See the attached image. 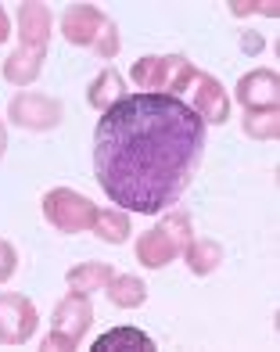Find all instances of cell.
Masks as SVG:
<instances>
[{"mask_svg": "<svg viewBox=\"0 0 280 352\" xmlns=\"http://www.w3.org/2000/svg\"><path fill=\"white\" fill-rule=\"evenodd\" d=\"M205 151V122L169 94H126L101 116L93 133L97 184L126 212L176 205Z\"/></svg>", "mask_w": 280, "mask_h": 352, "instance_id": "cell-1", "label": "cell"}, {"mask_svg": "<svg viewBox=\"0 0 280 352\" xmlns=\"http://www.w3.org/2000/svg\"><path fill=\"white\" fill-rule=\"evenodd\" d=\"M47 40H51V8L22 4L19 8V51L4 61V79L14 87H29L43 69Z\"/></svg>", "mask_w": 280, "mask_h": 352, "instance_id": "cell-2", "label": "cell"}, {"mask_svg": "<svg viewBox=\"0 0 280 352\" xmlns=\"http://www.w3.org/2000/svg\"><path fill=\"white\" fill-rule=\"evenodd\" d=\"M61 33L75 47H93L104 61L119 54V25L101 8H90V4L65 8V14H61Z\"/></svg>", "mask_w": 280, "mask_h": 352, "instance_id": "cell-3", "label": "cell"}, {"mask_svg": "<svg viewBox=\"0 0 280 352\" xmlns=\"http://www.w3.org/2000/svg\"><path fill=\"white\" fill-rule=\"evenodd\" d=\"M194 76H198V69L180 54L140 58L130 69V79L140 87V94H169V98H180V94L191 87Z\"/></svg>", "mask_w": 280, "mask_h": 352, "instance_id": "cell-4", "label": "cell"}, {"mask_svg": "<svg viewBox=\"0 0 280 352\" xmlns=\"http://www.w3.org/2000/svg\"><path fill=\"white\" fill-rule=\"evenodd\" d=\"M187 245H191V216L173 212L137 241V259L148 270H162L165 263H173L176 255H183Z\"/></svg>", "mask_w": 280, "mask_h": 352, "instance_id": "cell-5", "label": "cell"}, {"mask_svg": "<svg viewBox=\"0 0 280 352\" xmlns=\"http://www.w3.org/2000/svg\"><path fill=\"white\" fill-rule=\"evenodd\" d=\"M43 219L51 223L58 234H80L90 230L97 219V205L90 198H83L72 187H54L43 195Z\"/></svg>", "mask_w": 280, "mask_h": 352, "instance_id": "cell-6", "label": "cell"}, {"mask_svg": "<svg viewBox=\"0 0 280 352\" xmlns=\"http://www.w3.org/2000/svg\"><path fill=\"white\" fill-rule=\"evenodd\" d=\"M93 324V306H90V295H69L58 302L54 309V320H51V334L43 338V349L51 352H65V349H75L80 338L86 334V327Z\"/></svg>", "mask_w": 280, "mask_h": 352, "instance_id": "cell-7", "label": "cell"}, {"mask_svg": "<svg viewBox=\"0 0 280 352\" xmlns=\"http://www.w3.org/2000/svg\"><path fill=\"white\" fill-rule=\"evenodd\" d=\"M8 119L22 130H54L61 122V104L54 98H43V94H14L8 104Z\"/></svg>", "mask_w": 280, "mask_h": 352, "instance_id": "cell-8", "label": "cell"}, {"mask_svg": "<svg viewBox=\"0 0 280 352\" xmlns=\"http://www.w3.org/2000/svg\"><path fill=\"white\" fill-rule=\"evenodd\" d=\"M36 306L22 295H0V345H25L36 331Z\"/></svg>", "mask_w": 280, "mask_h": 352, "instance_id": "cell-9", "label": "cell"}, {"mask_svg": "<svg viewBox=\"0 0 280 352\" xmlns=\"http://www.w3.org/2000/svg\"><path fill=\"white\" fill-rule=\"evenodd\" d=\"M191 108L198 111V119L201 122H212V126H220V122H226L230 119V98H226V90L215 83V79L209 76V72H198L194 79H191Z\"/></svg>", "mask_w": 280, "mask_h": 352, "instance_id": "cell-10", "label": "cell"}, {"mask_svg": "<svg viewBox=\"0 0 280 352\" xmlns=\"http://www.w3.org/2000/svg\"><path fill=\"white\" fill-rule=\"evenodd\" d=\"M280 98V83H277V72L273 69H255L237 79V101L244 111H266L277 108Z\"/></svg>", "mask_w": 280, "mask_h": 352, "instance_id": "cell-11", "label": "cell"}, {"mask_svg": "<svg viewBox=\"0 0 280 352\" xmlns=\"http://www.w3.org/2000/svg\"><path fill=\"white\" fill-rule=\"evenodd\" d=\"M151 349L154 342L137 327H112L90 345V352H151Z\"/></svg>", "mask_w": 280, "mask_h": 352, "instance_id": "cell-12", "label": "cell"}, {"mask_svg": "<svg viewBox=\"0 0 280 352\" xmlns=\"http://www.w3.org/2000/svg\"><path fill=\"white\" fill-rule=\"evenodd\" d=\"M112 277L115 274H112V266H108V263H83V266H72L69 270L65 284H69V292H75V295H90V292L108 287V280H112Z\"/></svg>", "mask_w": 280, "mask_h": 352, "instance_id": "cell-13", "label": "cell"}, {"mask_svg": "<svg viewBox=\"0 0 280 352\" xmlns=\"http://www.w3.org/2000/svg\"><path fill=\"white\" fill-rule=\"evenodd\" d=\"M108 298H112V306H119V309H137L148 302V287L133 274H119V277L108 280Z\"/></svg>", "mask_w": 280, "mask_h": 352, "instance_id": "cell-14", "label": "cell"}, {"mask_svg": "<svg viewBox=\"0 0 280 352\" xmlns=\"http://www.w3.org/2000/svg\"><path fill=\"white\" fill-rule=\"evenodd\" d=\"M86 98H90V104L97 108V111H108L115 101L126 98V83H122V76H119L115 69H104V72L90 83V94H86Z\"/></svg>", "mask_w": 280, "mask_h": 352, "instance_id": "cell-15", "label": "cell"}, {"mask_svg": "<svg viewBox=\"0 0 280 352\" xmlns=\"http://www.w3.org/2000/svg\"><path fill=\"white\" fill-rule=\"evenodd\" d=\"M93 234L101 237V241H108V245H122L130 237V212L126 209H97V219H93V227H90Z\"/></svg>", "mask_w": 280, "mask_h": 352, "instance_id": "cell-16", "label": "cell"}, {"mask_svg": "<svg viewBox=\"0 0 280 352\" xmlns=\"http://www.w3.org/2000/svg\"><path fill=\"white\" fill-rule=\"evenodd\" d=\"M183 255H187L191 274H198V277L212 274V270L223 263V248L215 245V241H209V237H201V241H194V237H191V245L183 248Z\"/></svg>", "mask_w": 280, "mask_h": 352, "instance_id": "cell-17", "label": "cell"}, {"mask_svg": "<svg viewBox=\"0 0 280 352\" xmlns=\"http://www.w3.org/2000/svg\"><path fill=\"white\" fill-rule=\"evenodd\" d=\"M280 130V119H277V108L266 111H244V133L255 137V140H273Z\"/></svg>", "mask_w": 280, "mask_h": 352, "instance_id": "cell-18", "label": "cell"}, {"mask_svg": "<svg viewBox=\"0 0 280 352\" xmlns=\"http://www.w3.org/2000/svg\"><path fill=\"white\" fill-rule=\"evenodd\" d=\"M230 14H237V19H244V14H270V19H277L280 8L277 0H230Z\"/></svg>", "mask_w": 280, "mask_h": 352, "instance_id": "cell-19", "label": "cell"}, {"mask_svg": "<svg viewBox=\"0 0 280 352\" xmlns=\"http://www.w3.org/2000/svg\"><path fill=\"white\" fill-rule=\"evenodd\" d=\"M14 266H19V255H14V245L0 237V284H8L14 277Z\"/></svg>", "mask_w": 280, "mask_h": 352, "instance_id": "cell-20", "label": "cell"}, {"mask_svg": "<svg viewBox=\"0 0 280 352\" xmlns=\"http://www.w3.org/2000/svg\"><path fill=\"white\" fill-rule=\"evenodd\" d=\"M241 47H244L248 54H255V51H262V47H266V40H262V36H252V33H244V36H241Z\"/></svg>", "mask_w": 280, "mask_h": 352, "instance_id": "cell-21", "label": "cell"}, {"mask_svg": "<svg viewBox=\"0 0 280 352\" xmlns=\"http://www.w3.org/2000/svg\"><path fill=\"white\" fill-rule=\"evenodd\" d=\"M11 36V22H8V14H4V8H0V43H4Z\"/></svg>", "mask_w": 280, "mask_h": 352, "instance_id": "cell-22", "label": "cell"}, {"mask_svg": "<svg viewBox=\"0 0 280 352\" xmlns=\"http://www.w3.org/2000/svg\"><path fill=\"white\" fill-rule=\"evenodd\" d=\"M4 148H8V133H4V126H0V155H4Z\"/></svg>", "mask_w": 280, "mask_h": 352, "instance_id": "cell-23", "label": "cell"}]
</instances>
